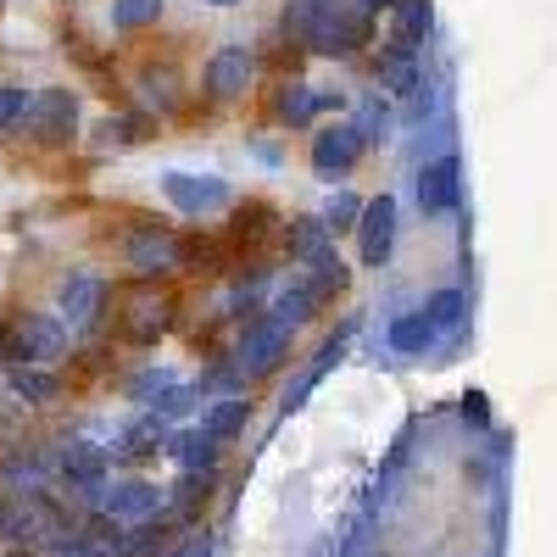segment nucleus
Listing matches in <instances>:
<instances>
[{"label":"nucleus","mask_w":557,"mask_h":557,"mask_svg":"<svg viewBox=\"0 0 557 557\" xmlns=\"http://www.w3.org/2000/svg\"><path fill=\"white\" fill-rule=\"evenodd\" d=\"M285 28L318 57H351L357 45H368V12H351L346 0H296Z\"/></svg>","instance_id":"1"},{"label":"nucleus","mask_w":557,"mask_h":557,"mask_svg":"<svg viewBox=\"0 0 557 557\" xmlns=\"http://www.w3.org/2000/svg\"><path fill=\"white\" fill-rule=\"evenodd\" d=\"M23 123H28L34 139H45V146H62L78 128V96L73 89H39V96H28Z\"/></svg>","instance_id":"2"},{"label":"nucleus","mask_w":557,"mask_h":557,"mask_svg":"<svg viewBox=\"0 0 557 557\" xmlns=\"http://www.w3.org/2000/svg\"><path fill=\"white\" fill-rule=\"evenodd\" d=\"M290 351V323L285 318H262L246 330V346H240V368H246V380H262L273 374L278 362H285Z\"/></svg>","instance_id":"3"},{"label":"nucleus","mask_w":557,"mask_h":557,"mask_svg":"<svg viewBox=\"0 0 557 557\" xmlns=\"http://www.w3.org/2000/svg\"><path fill=\"white\" fill-rule=\"evenodd\" d=\"M162 190H168V201H173L184 218H201V212L228 207V184L212 178V173H201V178H196V173H168Z\"/></svg>","instance_id":"4"},{"label":"nucleus","mask_w":557,"mask_h":557,"mask_svg":"<svg viewBox=\"0 0 557 557\" xmlns=\"http://www.w3.org/2000/svg\"><path fill=\"white\" fill-rule=\"evenodd\" d=\"M368 151V134L357 128V123H335V128H323L318 139H312V168L330 178V173H346V168H357V157Z\"/></svg>","instance_id":"5"},{"label":"nucleus","mask_w":557,"mask_h":557,"mask_svg":"<svg viewBox=\"0 0 557 557\" xmlns=\"http://www.w3.org/2000/svg\"><path fill=\"white\" fill-rule=\"evenodd\" d=\"M418 207L424 212H457L462 207V162L457 157H435L418 173Z\"/></svg>","instance_id":"6"},{"label":"nucleus","mask_w":557,"mask_h":557,"mask_svg":"<svg viewBox=\"0 0 557 557\" xmlns=\"http://www.w3.org/2000/svg\"><path fill=\"white\" fill-rule=\"evenodd\" d=\"M357 228H362V262H368V268H380V262L391 257V246H396V201H391V196L362 201Z\"/></svg>","instance_id":"7"},{"label":"nucleus","mask_w":557,"mask_h":557,"mask_svg":"<svg viewBox=\"0 0 557 557\" xmlns=\"http://www.w3.org/2000/svg\"><path fill=\"white\" fill-rule=\"evenodd\" d=\"M246 84H251V51L246 45H223V51H212V62H207V96L212 101L246 96Z\"/></svg>","instance_id":"8"},{"label":"nucleus","mask_w":557,"mask_h":557,"mask_svg":"<svg viewBox=\"0 0 557 557\" xmlns=\"http://www.w3.org/2000/svg\"><path fill=\"white\" fill-rule=\"evenodd\" d=\"M184 262V246L168 235V228H139V235L128 240V268L134 273H168V268H178Z\"/></svg>","instance_id":"9"},{"label":"nucleus","mask_w":557,"mask_h":557,"mask_svg":"<svg viewBox=\"0 0 557 557\" xmlns=\"http://www.w3.org/2000/svg\"><path fill=\"white\" fill-rule=\"evenodd\" d=\"M107 446H96V441H67L62 446V474H67V485H84V491H101V480H107Z\"/></svg>","instance_id":"10"},{"label":"nucleus","mask_w":557,"mask_h":557,"mask_svg":"<svg viewBox=\"0 0 557 557\" xmlns=\"http://www.w3.org/2000/svg\"><path fill=\"white\" fill-rule=\"evenodd\" d=\"M101 307H107V285H101L96 273H73L67 285H62V312H67V323H96Z\"/></svg>","instance_id":"11"},{"label":"nucleus","mask_w":557,"mask_h":557,"mask_svg":"<svg viewBox=\"0 0 557 557\" xmlns=\"http://www.w3.org/2000/svg\"><path fill=\"white\" fill-rule=\"evenodd\" d=\"M168 451H173L190 474H212V469H218V441H212L207 430H184V435H173Z\"/></svg>","instance_id":"12"},{"label":"nucleus","mask_w":557,"mask_h":557,"mask_svg":"<svg viewBox=\"0 0 557 557\" xmlns=\"http://www.w3.org/2000/svg\"><path fill=\"white\" fill-rule=\"evenodd\" d=\"M168 424H162V418L157 412H146V418H139V424H128L123 430V441H117V451L123 457H157V451H168Z\"/></svg>","instance_id":"13"},{"label":"nucleus","mask_w":557,"mask_h":557,"mask_svg":"<svg viewBox=\"0 0 557 557\" xmlns=\"http://www.w3.org/2000/svg\"><path fill=\"white\" fill-rule=\"evenodd\" d=\"M391 346H396L401 357H424V351L435 346V323H430L424 312H401V318L391 323Z\"/></svg>","instance_id":"14"},{"label":"nucleus","mask_w":557,"mask_h":557,"mask_svg":"<svg viewBox=\"0 0 557 557\" xmlns=\"http://www.w3.org/2000/svg\"><path fill=\"white\" fill-rule=\"evenodd\" d=\"M162 323H168V296H134V301H128L123 330H128L134 341H157Z\"/></svg>","instance_id":"15"},{"label":"nucleus","mask_w":557,"mask_h":557,"mask_svg":"<svg viewBox=\"0 0 557 557\" xmlns=\"http://www.w3.org/2000/svg\"><path fill=\"white\" fill-rule=\"evenodd\" d=\"M157 485H146V480H134V485H117L112 496H107V507H112V519H139V513H157Z\"/></svg>","instance_id":"16"},{"label":"nucleus","mask_w":557,"mask_h":557,"mask_svg":"<svg viewBox=\"0 0 557 557\" xmlns=\"http://www.w3.org/2000/svg\"><path fill=\"white\" fill-rule=\"evenodd\" d=\"M39 513L34 507H23V496L17 502H0V541H12V546H23V541H34L39 535Z\"/></svg>","instance_id":"17"},{"label":"nucleus","mask_w":557,"mask_h":557,"mask_svg":"<svg viewBox=\"0 0 557 557\" xmlns=\"http://www.w3.org/2000/svg\"><path fill=\"white\" fill-rule=\"evenodd\" d=\"M168 535H173V524H168V519H151V524L128 530V541H117V546H112V557H151V552H162V546H168Z\"/></svg>","instance_id":"18"},{"label":"nucleus","mask_w":557,"mask_h":557,"mask_svg":"<svg viewBox=\"0 0 557 557\" xmlns=\"http://www.w3.org/2000/svg\"><path fill=\"white\" fill-rule=\"evenodd\" d=\"M462 312H469V296H462V290H435V296L424 301V318L435 323V335H441V330H457Z\"/></svg>","instance_id":"19"},{"label":"nucleus","mask_w":557,"mask_h":557,"mask_svg":"<svg viewBox=\"0 0 557 557\" xmlns=\"http://www.w3.org/2000/svg\"><path fill=\"white\" fill-rule=\"evenodd\" d=\"M212 441H235L240 430H246V401H218L212 412H207V424H201Z\"/></svg>","instance_id":"20"},{"label":"nucleus","mask_w":557,"mask_h":557,"mask_svg":"<svg viewBox=\"0 0 557 557\" xmlns=\"http://www.w3.org/2000/svg\"><path fill=\"white\" fill-rule=\"evenodd\" d=\"M157 17H162V0H112V23H117L123 34L151 28Z\"/></svg>","instance_id":"21"},{"label":"nucleus","mask_w":557,"mask_h":557,"mask_svg":"<svg viewBox=\"0 0 557 557\" xmlns=\"http://www.w3.org/2000/svg\"><path fill=\"white\" fill-rule=\"evenodd\" d=\"M268 218H273V212H268L262 201L240 207V212H235V228H228V240H235V246H257V240L268 235Z\"/></svg>","instance_id":"22"},{"label":"nucleus","mask_w":557,"mask_h":557,"mask_svg":"<svg viewBox=\"0 0 557 557\" xmlns=\"http://www.w3.org/2000/svg\"><path fill=\"white\" fill-rule=\"evenodd\" d=\"M323 107V96H312L307 84H285V96H278V112H285L290 123H312Z\"/></svg>","instance_id":"23"},{"label":"nucleus","mask_w":557,"mask_h":557,"mask_svg":"<svg viewBox=\"0 0 557 557\" xmlns=\"http://www.w3.org/2000/svg\"><path fill=\"white\" fill-rule=\"evenodd\" d=\"M290 246H296V257L323 251V246H330V223H323V218H296L290 223Z\"/></svg>","instance_id":"24"},{"label":"nucleus","mask_w":557,"mask_h":557,"mask_svg":"<svg viewBox=\"0 0 557 557\" xmlns=\"http://www.w3.org/2000/svg\"><path fill=\"white\" fill-rule=\"evenodd\" d=\"M12 391L23 401H51L57 396V374H39V368H12Z\"/></svg>","instance_id":"25"},{"label":"nucleus","mask_w":557,"mask_h":557,"mask_svg":"<svg viewBox=\"0 0 557 557\" xmlns=\"http://www.w3.org/2000/svg\"><path fill=\"white\" fill-rule=\"evenodd\" d=\"M401 23H396V34H407V39H424V28H430V0H396L391 7Z\"/></svg>","instance_id":"26"},{"label":"nucleus","mask_w":557,"mask_h":557,"mask_svg":"<svg viewBox=\"0 0 557 557\" xmlns=\"http://www.w3.org/2000/svg\"><path fill=\"white\" fill-rule=\"evenodd\" d=\"M23 112H28V89L23 84H0V134L23 128Z\"/></svg>","instance_id":"27"},{"label":"nucleus","mask_w":557,"mask_h":557,"mask_svg":"<svg viewBox=\"0 0 557 557\" xmlns=\"http://www.w3.org/2000/svg\"><path fill=\"white\" fill-rule=\"evenodd\" d=\"M146 128H151V117H139V112H128V117H107V139H117V146H139L146 139Z\"/></svg>","instance_id":"28"},{"label":"nucleus","mask_w":557,"mask_h":557,"mask_svg":"<svg viewBox=\"0 0 557 557\" xmlns=\"http://www.w3.org/2000/svg\"><path fill=\"white\" fill-rule=\"evenodd\" d=\"M312 307H318V296H312L307 285H296V290H285V296H278V318H285V323H301V318H312Z\"/></svg>","instance_id":"29"},{"label":"nucleus","mask_w":557,"mask_h":557,"mask_svg":"<svg viewBox=\"0 0 557 557\" xmlns=\"http://www.w3.org/2000/svg\"><path fill=\"white\" fill-rule=\"evenodd\" d=\"M357 218H362V201L357 196H335L330 212H323V223H330V228H357Z\"/></svg>","instance_id":"30"},{"label":"nucleus","mask_w":557,"mask_h":557,"mask_svg":"<svg viewBox=\"0 0 557 557\" xmlns=\"http://www.w3.org/2000/svg\"><path fill=\"white\" fill-rule=\"evenodd\" d=\"M462 418H469L474 430L491 424V401H485V391H469V396H462Z\"/></svg>","instance_id":"31"},{"label":"nucleus","mask_w":557,"mask_h":557,"mask_svg":"<svg viewBox=\"0 0 557 557\" xmlns=\"http://www.w3.org/2000/svg\"><path fill=\"white\" fill-rule=\"evenodd\" d=\"M396 0H357V12H391Z\"/></svg>","instance_id":"32"},{"label":"nucleus","mask_w":557,"mask_h":557,"mask_svg":"<svg viewBox=\"0 0 557 557\" xmlns=\"http://www.w3.org/2000/svg\"><path fill=\"white\" fill-rule=\"evenodd\" d=\"M178 557H207V546H184Z\"/></svg>","instance_id":"33"},{"label":"nucleus","mask_w":557,"mask_h":557,"mask_svg":"<svg viewBox=\"0 0 557 557\" xmlns=\"http://www.w3.org/2000/svg\"><path fill=\"white\" fill-rule=\"evenodd\" d=\"M212 7H235V0H212Z\"/></svg>","instance_id":"34"}]
</instances>
